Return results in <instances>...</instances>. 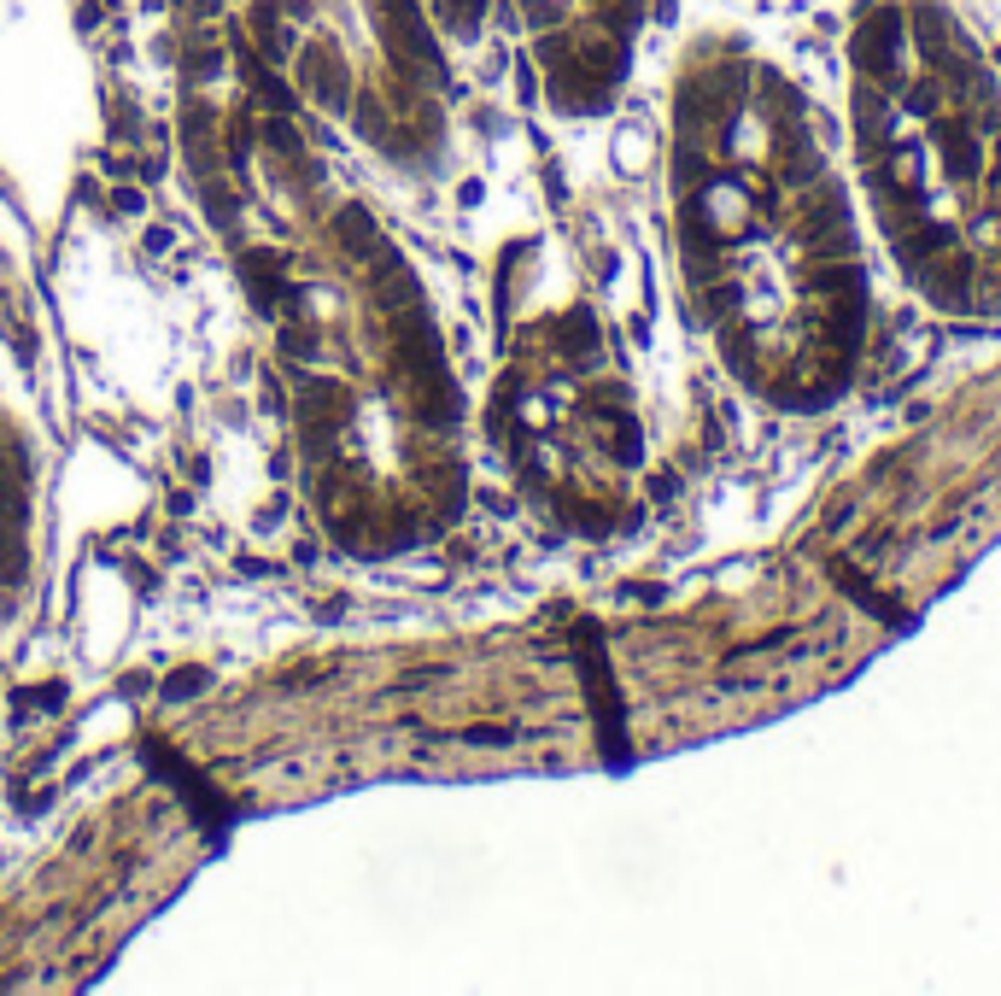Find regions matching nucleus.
Masks as SVG:
<instances>
[{"mask_svg": "<svg viewBox=\"0 0 1001 996\" xmlns=\"http://www.w3.org/2000/svg\"><path fill=\"white\" fill-rule=\"evenodd\" d=\"M299 71H304V89H311L329 112H352V71H346V59H341L334 42H322V36L304 42Z\"/></svg>", "mask_w": 1001, "mask_h": 996, "instance_id": "nucleus-1", "label": "nucleus"}, {"mask_svg": "<svg viewBox=\"0 0 1001 996\" xmlns=\"http://www.w3.org/2000/svg\"><path fill=\"white\" fill-rule=\"evenodd\" d=\"M164 691H171V698H194V691H206V668H176Z\"/></svg>", "mask_w": 1001, "mask_h": 996, "instance_id": "nucleus-2", "label": "nucleus"}]
</instances>
